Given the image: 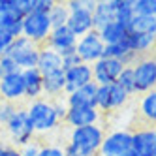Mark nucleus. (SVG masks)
<instances>
[{
  "mask_svg": "<svg viewBox=\"0 0 156 156\" xmlns=\"http://www.w3.org/2000/svg\"><path fill=\"white\" fill-rule=\"evenodd\" d=\"M132 152L136 156H156V128L132 132Z\"/></svg>",
  "mask_w": 156,
  "mask_h": 156,
  "instance_id": "9b49d317",
  "label": "nucleus"
},
{
  "mask_svg": "<svg viewBox=\"0 0 156 156\" xmlns=\"http://www.w3.org/2000/svg\"><path fill=\"white\" fill-rule=\"evenodd\" d=\"M38 156H66V154H64V149L58 147V145H41Z\"/></svg>",
  "mask_w": 156,
  "mask_h": 156,
  "instance_id": "72a5a7b5",
  "label": "nucleus"
},
{
  "mask_svg": "<svg viewBox=\"0 0 156 156\" xmlns=\"http://www.w3.org/2000/svg\"><path fill=\"white\" fill-rule=\"evenodd\" d=\"M23 79H25V96L32 102L38 100L43 94V75L40 73V70L38 68L25 70Z\"/></svg>",
  "mask_w": 156,
  "mask_h": 156,
  "instance_id": "aec40b11",
  "label": "nucleus"
},
{
  "mask_svg": "<svg viewBox=\"0 0 156 156\" xmlns=\"http://www.w3.org/2000/svg\"><path fill=\"white\" fill-rule=\"evenodd\" d=\"M43 94L51 100H58L60 94H66V77L64 70L55 72L49 75H43Z\"/></svg>",
  "mask_w": 156,
  "mask_h": 156,
  "instance_id": "4be33fe9",
  "label": "nucleus"
},
{
  "mask_svg": "<svg viewBox=\"0 0 156 156\" xmlns=\"http://www.w3.org/2000/svg\"><path fill=\"white\" fill-rule=\"evenodd\" d=\"M92 12L94 8H85V9H75V12H70V17H68V27L73 34L79 40L81 36L88 34L90 30H94V19H92Z\"/></svg>",
  "mask_w": 156,
  "mask_h": 156,
  "instance_id": "2eb2a0df",
  "label": "nucleus"
},
{
  "mask_svg": "<svg viewBox=\"0 0 156 156\" xmlns=\"http://www.w3.org/2000/svg\"><path fill=\"white\" fill-rule=\"evenodd\" d=\"M100 119H102V113H100L96 107H68L64 122L73 130V128L98 124Z\"/></svg>",
  "mask_w": 156,
  "mask_h": 156,
  "instance_id": "f8f14e48",
  "label": "nucleus"
},
{
  "mask_svg": "<svg viewBox=\"0 0 156 156\" xmlns=\"http://www.w3.org/2000/svg\"><path fill=\"white\" fill-rule=\"evenodd\" d=\"M6 130H8L9 136H12V141L15 145H19V147H25L27 143H30L34 139L36 130H34V126H32V122H30L27 107H19L15 111V115L8 120Z\"/></svg>",
  "mask_w": 156,
  "mask_h": 156,
  "instance_id": "39448f33",
  "label": "nucleus"
},
{
  "mask_svg": "<svg viewBox=\"0 0 156 156\" xmlns=\"http://www.w3.org/2000/svg\"><path fill=\"white\" fill-rule=\"evenodd\" d=\"M130 100V94L126 90L113 83V85H104L98 87V96H96V109L100 113H109V111H119L122 109Z\"/></svg>",
  "mask_w": 156,
  "mask_h": 156,
  "instance_id": "0eeeda50",
  "label": "nucleus"
},
{
  "mask_svg": "<svg viewBox=\"0 0 156 156\" xmlns=\"http://www.w3.org/2000/svg\"><path fill=\"white\" fill-rule=\"evenodd\" d=\"M40 149H41V145L38 141L32 139L30 143L25 145V147H21V156H38L40 154Z\"/></svg>",
  "mask_w": 156,
  "mask_h": 156,
  "instance_id": "c9c22d12",
  "label": "nucleus"
},
{
  "mask_svg": "<svg viewBox=\"0 0 156 156\" xmlns=\"http://www.w3.org/2000/svg\"><path fill=\"white\" fill-rule=\"evenodd\" d=\"M27 113L30 117V122L34 126L36 133H47L60 126V119L57 115L53 100H45V98L34 100L27 107Z\"/></svg>",
  "mask_w": 156,
  "mask_h": 156,
  "instance_id": "f03ea898",
  "label": "nucleus"
},
{
  "mask_svg": "<svg viewBox=\"0 0 156 156\" xmlns=\"http://www.w3.org/2000/svg\"><path fill=\"white\" fill-rule=\"evenodd\" d=\"M51 30H53V25L49 21V13L32 12L23 19V36L32 43H36V45L47 41Z\"/></svg>",
  "mask_w": 156,
  "mask_h": 156,
  "instance_id": "423d86ee",
  "label": "nucleus"
},
{
  "mask_svg": "<svg viewBox=\"0 0 156 156\" xmlns=\"http://www.w3.org/2000/svg\"><path fill=\"white\" fill-rule=\"evenodd\" d=\"M23 19H25L23 15H19L17 12L9 9V12L0 15V28L6 30L9 36L19 38V36H23Z\"/></svg>",
  "mask_w": 156,
  "mask_h": 156,
  "instance_id": "5701e85b",
  "label": "nucleus"
},
{
  "mask_svg": "<svg viewBox=\"0 0 156 156\" xmlns=\"http://www.w3.org/2000/svg\"><path fill=\"white\" fill-rule=\"evenodd\" d=\"M68 17H70V9L66 4H60V2H55V6L51 8L49 12V21L53 28H58V27H66L68 23Z\"/></svg>",
  "mask_w": 156,
  "mask_h": 156,
  "instance_id": "bb28decb",
  "label": "nucleus"
},
{
  "mask_svg": "<svg viewBox=\"0 0 156 156\" xmlns=\"http://www.w3.org/2000/svg\"><path fill=\"white\" fill-rule=\"evenodd\" d=\"M17 72H21L19 66H17L12 58H9V57H2V58H0V79H2V77H6V75L17 73Z\"/></svg>",
  "mask_w": 156,
  "mask_h": 156,
  "instance_id": "2f4dec72",
  "label": "nucleus"
},
{
  "mask_svg": "<svg viewBox=\"0 0 156 156\" xmlns=\"http://www.w3.org/2000/svg\"><path fill=\"white\" fill-rule=\"evenodd\" d=\"M47 47L57 51V53H62L66 49H72L77 45V36L68 28V27H58V28H53L51 34L47 38Z\"/></svg>",
  "mask_w": 156,
  "mask_h": 156,
  "instance_id": "f3484780",
  "label": "nucleus"
},
{
  "mask_svg": "<svg viewBox=\"0 0 156 156\" xmlns=\"http://www.w3.org/2000/svg\"><path fill=\"white\" fill-rule=\"evenodd\" d=\"M117 85L122 88V90H126L130 96L136 94V79H133V68L132 66H126V68L120 72L119 79H117Z\"/></svg>",
  "mask_w": 156,
  "mask_h": 156,
  "instance_id": "cd10ccee",
  "label": "nucleus"
},
{
  "mask_svg": "<svg viewBox=\"0 0 156 156\" xmlns=\"http://www.w3.org/2000/svg\"><path fill=\"white\" fill-rule=\"evenodd\" d=\"M13 40H15L13 36H9L6 30L0 28V58L6 57V51H8L9 45H12V41H13Z\"/></svg>",
  "mask_w": 156,
  "mask_h": 156,
  "instance_id": "f704fd0d",
  "label": "nucleus"
},
{
  "mask_svg": "<svg viewBox=\"0 0 156 156\" xmlns=\"http://www.w3.org/2000/svg\"><path fill=\"white\" fill-rule=\"evenodd\" d=\"M6 57H9L21 72L25 70H32L38 68V58H40V47L36 43H32L30 40H27L25 36H19L12 41V45L8 47Z\"/></svg>",
  "mask_w": 156,
  "mask_h": 156,
  "instance_id": "7ed1b4c3",
  "label": "nucleus"
},
{
  "mask_svg": "<svg viewBox=\"0 0 156 156\" xmlns=\"http://www.w3.org/2000/svg\"><path fill=\"white\" fill-rule=\"evenodd\" d=\"M130 34H152L156 36V17H145V15H133L128 23Z\"/></svg>",
  "mask_w": 156,
  "mask_h": 156,
  "instance_id": "393cba45",
  "label": "nucleus"
},
{
  "mask_svg": "<svg viewBox=\"0 0 156 156\" xmlns=\"http://www.w3.org/2000/svg\"><path fill=\"white\" fill-rule=\"evenodd\" d=\"M122 156H136V154H133V152L130 151V152H126V154H122Z\"/></svg>",
  "mask_w": 156,
  "mask_h": 156,
  "instance_id": "58836bf2",
  "label": "nucleus"
},
{
  "mask_svg": "<svg viewBox=\"0 0 156 156\" xmlns=\"http://www.w3.org/2000/svg\"><path fill=\"white\" fill-rule=\"evenodd\" d=\"M104 49H105V43L100 38L98 30H90L88 34L81 36L77 40V45H75V51L79 55V58L83 64H94L98 62L100 58H104Z\"/></svg>",
  "mask_w": 156,
  "mask_h": 156,
  "instance_id": "6e6552de",
  "label": "nucleus"
},
{
  "mask_svg": "<svg viewBox=\"0 0 156 156\" xmlns=\"http://www.w3.org/2000/svg\"><path fill=\"white\" fill-rule=\"evenodd\" d=\"M0 156H21V149L9 147V145H0Z\"/></svg>",
  "mask_w": 156,
  "mask_h": 156,
  "instance_id": "e433bc0d",
  "label": "nucleus"
},
{
  "mask_svg": "<svg viewBox=\"0 0 156 156\" xmlns=\"http://www.w3.org/2000/svg\"><path fill=\"white\" fill-rule=\"evenodd\" d=\"M64 77H66V94H70V92L77 90V88L94 81L92 66L90 64H77L70 70H64Z\"/></svg>",
  "mask_w": 156,
  "mask_h": 156,
  "instance_id": "4468645a",
  "label": "nucleus"
},
{
  "mask_svg": "<svg viewBox=\"0 0 156 156\" xmlns=\"http://www.w3.org/2000/svg\"><path fill=\"white\" fill-rule=\"evenodd\" d=\"M19 107H15V104L12 102H0V124H8V120L15 115V111Z\"/></svg>",
  "mask_w": 156,
  "mask_h": 156,
  "instance_id": "7c9ffc66",
  "label": "nucleus"
},
{
  "mask_svg": "<svg viewBox=\"0 0 156 156\" xmlns=\"http://www.w3.org/2000/svg\"><path fill=\"white\" fill-rule=\"evenodd\" d=\"M128 40H130V45L137 57L151 55V51L156 45V36H152V34H130Z\"/></svg>",
  "mask_w": 156,
  "mask_h": 156,
  "instance_id": "b1692460",
  "label": "nucleus"
},
{
  "mask_svg": "<svg viewBox=\"0 0 156 156\" xmlns=\"http://www.w3.org/2000/svg\"><path fill=\"white\" fill-rule=\"evenodd\" d=\"M133 15L156 17V0H133Z\"/></svg>",
  "mask_w": 156,
  "mask_h": 156,
  "instance_id": "c85d7f7f",
  "label": "nucleus"
},
{
  "mask_svg": "<svg viewBox=\"0 0 156 156\" xmlns=\"http://www.w3.org/2000/svg\"><path fill=\"white\" fill-rule=\"evenodd\" d=\"M38 70L41 75H49L55 72H60L62 68V58L57 51H53L49 47L40 49V58H38Z\"/></svg>",
  "mask_w": 156,
  "mask_h": 156,
  "instance_id": "6ab92c4d",
  "label": "nucleus"
},
{
  "mask_svg": "<svg viewBox=\"0 0 156 156\" xmlns=\"http://www.w3.org/2000/svg\"><path fill=\"white\" fill-rule=\"evenodd\" d=\"M58 55L62 58V68L64 70H70V68H73V66H77V64H83L81 58H79V55H77V51H75V47L66 49V51H62Z\"/></svg>",
  "mask_w": 156,
  "mask_h": 156,
  "instance_id": "c756f323",
  "label": "nucleus"
},
{
  "mask_svg": "<svg viewBox=\"0 0 156 156\" xmlns=\"http://www.w3.org/2000/svg\"><path fill=\"white\" fill-rule=\"evenodd\" d=\"M133 68V79H136V94H145L156 88V57L145 55L139 57Z\"/></svg>",
  "mask_w": 156,
  "mask_h": 156,
  "instance_id": "20e7f679",
  "label": "nucleus"
},
{
  "mask_svg": "<svg viewBox=\"0 0 156 156\" xmlns=\"http://www.w3.org/2000/svg\"><path fill=\"white\" fill-rule=\"evenodd\" d=\"M92 19H94V30H100L105 25L117 21V4H115V0H100V2H96L94 12H92Z\"/></svg>",
  "mask_w": 156,
  "mask_h": 156,
  "instance_id": "a211bd4d",
  "label": "nucleus"
},
{
  "mask_svg": "<svg viewBox=\"0 0 156 156\" xmlns=\"http://www.w3.org/2000/svg\"><path fill=\"white\" fill-rule=\"evenodd\" d=\"M96 96H98V85L92 81L70 94H66V105L68 107H96Z\"/></svg>",
  "mask_w": 156,
  "mask_h": 156,
  "instance_id": "dca6fc26",
  "label": "nucleus"
},
{
  "mask_svg": "<svg viewBox=\"0 0 156 156\" xmlns=\"http://www.w3.org/2000/svg\"><path fill=\"white\" fill-rule=\"evenodd\" d=\"M55 6V0H32V12L38 13H49Z\"/></svg>",
  "mask_w": 156,
  "mask_h": 156,
  "instance_id": "473e14b6",
  "label": "nucleus"
},
{
  "mask_svg": "<svg viewBox=\"0 0 156 156\" xmlns=\"http://www.w3.org/2000/svg\"><path fill=\"white\" fill-rule=\"evenodd\" d=\"M132 151V132L113 130L105 133L98 156H122Z\"/></svg>",
  "mask_w": 156,
  "mask_h": 156,
  "instance_id": "1a4fd4ad",
  "label": "nucleus"
},
{
  "mask_svg": "<svg viewBox=\"0 0 156 156\" xmlns=\"http://www.w3.org/2000/svg\"><path fill=\"white\" fill-rule=\"evenodd\" d=\"M98 34H100V38H102V41L105 43V45H115V43L124 41L130 36V32H128L126 25L119 23V21H113V23L105 25L104 28H100Z\"/></svg>",
  "mask_w": 156,
  "mask_h": 156,
  "instance_id": "412c9836",
  "label": "nucleus"
},
{
  "mask_svg": "<svg viewBox=\"0 0 156 156\" xmlns=\"http://www.w3.org/2000/svg\"><path fill=\"white\" fill-rule=\"evenodd\" d=\"M25 96V79L23 72H17L12 75H6L0 79V98L4 102H15Z\"/></svg>",
  "mask_w": 156,
  "mask_h": 156,
  "instance_id": "ddd939ff",
  "label": "nucleus"
},
{
  "mask_svg": "<svg viewBox=\"0 0 156 156\" xmlns=\"http://www.w3.org/2000/svg\"><path fill=\"white\" fill-rule=\"evenodd\" d=\"M12 9V0H0V15Z\"/></svg>",
  "mask_w": 156,
  "mask_h": 156,
  "instance_id": "4c0bfd02",
  "label": "nucleus"
},
{
  "mask_svg": "<svg viewBox=\"0 0 156 156\" xmlns=\"http://www.w3.org/2000/svg\"><path fill=\"white\" fill-rule=\"evenodd\" d=\"M139 113L141 117L151 122V124H156V88L151 92H145L139 100Z\"/></svg>",
  "mask_w": 156,
  "mask_h": 156,
  "instance_id": "a878e982",
  "label": "nucleus"
},
{
  "mask_svg": "<svg viewBox=\"0 0 156 156\" xmlns=\"http://www.w3.org/2000/svg\"><path fill=\"white\" fill-rule=\"evenodd\" d=\"M126 66L122 64L120 60L115 58H100L98 62L92 64V77H94V83L98 87H104V85H113L117 83L120 72L124 70Z\"/></svg>",
  "mask_w": 156,
  "mask_h": 156,
  "instance_id": "9d476101",
  "label": "nucleus"
},
{
  "mask_svg": "<svg viewBox=\"0 0 156 156\" xmlns=\"http://www.w3.org/2000/svg\"><path fill=\"white\" fill-rule=\"evenodd\" d=\"M105 132L100 124H90L83 128H73L70 141L64 147L66 156H98Z\"/></svg>",
  "mask_w": 156,
  "mask_h": 156,
  "instance_id": "f257e3e1",
  "label": "nucleus"
}]
</instances>
